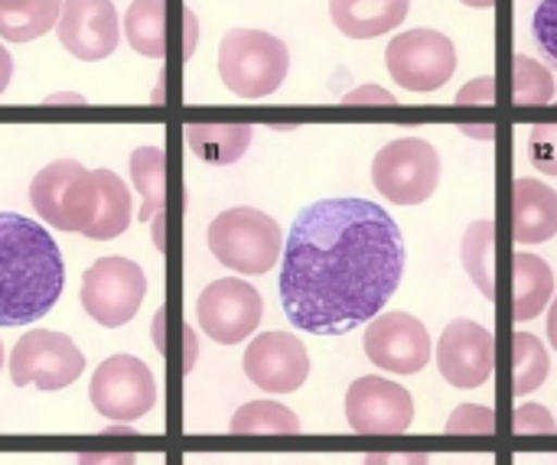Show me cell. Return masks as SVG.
I'll return each instance as SVG.
<instances>
[{
	"label": "cell",
	"instance_id": "6da1fadb",
	"mask_svg": "<svg viewBox=\"0 0 557 465\" xmlns=\"http://www.w3.org/2000/svg\"><path fill=\"white\" fill-rule=\"evenodd\" d=\"M405 274L395 218L369 199H323L304 209L281 257L287 319L313 336H346L372 323Z\"/></svg>",
	"mask_w": 557,
	"mask_h": 465
},
{
	"label": "cell",
	"instance_id": "7a4b0ae2",
	"mask_svg": "<svg viewBox=\"0 0 557 465\" xmlns=\"http://www.w3.org/2000/svg\"><path fill=\"white\" fill-rule=\"evenodd\" d=\"M29 202L55 231L111 241L131 228L127 183L111 169H85L78 160H52L29 183Z\"/></svg>",
	"mask_w": 557,
	"mask_h": 465
},
{
	"label": "cell",
	"instance_id": "3957f363",
	"mask_svg": "<svg viewBox=\"0 0 557 465\" xmlns=\"http://www.w3.org/2000/svg\"><path fill=\"white\" fill-rule=\"evenodd\" d=\"M62 287L65 264L55 238L26 215L0 212V326L42 319Z\"/></svg>",
	"mask_w": 557,
	"mask_h": 465
},
{
	"label": "cell",
	"instance_id": "277c9868",
	"mask_svg": "<svg viewBox=\"0 0 557 465\" xmlns=\"http://www.w3.org/2000/svg\"><path fill=\"white\" fill-rule=\"evenodd\" d=\"M209 251L215 254L219 264L238 274L258 277V274H268L281 261L284 231L261 209H251V205L225 209L209 225Z\"/></svg>",
	"mask_w": 557,
	"mask_h": 465
},
{
	"label": "cell",
	"instance_id": "5b68a950",
	"mask_svg": "<svg viewBox=\"0 0 557 465\" xmlns=\"http://www.w3.org/2000/svg\"><path fill=\"white\" fill-rule=\"evenodd\" d=\"M290 68L287 46L264 29H228L219 46V75L238 98H268Z\"/></svg>",
	"mask_w": 557,
	"mask_h": 465
},
{
	"label": "cell",
	"instance_id": "8992f818",
	"mask_svg": "<svg viewBox=\"0 0 557 465\" xmlns=\"http://www.w3.org/2000/svg\"><path fill=\"white\" fill-rule=\"evenodd\" d=\"M441 183V156L421 137L385 143L372 163V186L395 205H421Z\"/></svg>",
	"mask_w": 557,
	"mask_h": 465
},
{
	"label": "cell",
	"instance_id": "52a82bcc",
	"mask_svg": "<svg viewBox=\"0 0 557 465\" xmlns=\"http://www.w3.org/2000/svg\"><path fill=\"white\" fill-rule=\"evenodd\" d=\"M85 372V355L78 345L52 329H33L26 332L13 352H10V378L16 388H36V391H62L78 381Z\"/></svg>",
	"mask_w": 557,
	"mask_h": 465
},
{
	"label": "cell",
	"instance_id": "ba28073f",
	"mask_svg": "<svg viewBox=\"0 0 557 465\" xmlns=\"http://www.w3.org/2000/svg\"><path fill=\"white\" fill-rule=\"evenodd\" d=\"M147 277L127 257H101L82 277V306L104 329L131 323L144 303Z\"/></svg>",
	"mask_w": 557,
	"mask_h": 465
},
{
	"label": "cell",
	"instance_id": "9c48e42d",
	"mask_svg": "<svg viewBox=\"0 0 557 465\" xmlns=\"http://www.w3.org/2000/svg\"><path fill=\"white\" fill-rule=\"evenodd\" d=\"M91 407L117 424H134L157 404V381L153 372L134 355H111L104 359L88 385Z\"/></svg>",
	"mask_w": 557,
	"mask_h": 465
},
{
	"label": "cell",
	"instance_id": "30bf717a",
	"mask_svg": "<svg viewBox=\"0 0 557 465\" xmlns=\"http://www.w3.org/2000/svg\"><path fill=\"white\" fill-rule=\"evenodd\" d=\"M392 78L408 91H437L454 78L457 46L437 29H408L385 49Z\"/></svg>",
	"mask_w": 557,
	"mask_h": 465
},
{
	"label": "cell",
	"instance_id": "8fae6325",
	"mask_svg": "<svg viewBox=\"0 0 557 465\" xmlns=\"http://www.w3.org/2000/svg\"><path fill=\"white\" fill-rule=\"evenodd\" d=\"M264 316L261 293L235 277L209 284L196 300V319L202 332L219 345H238L245 342Z\"/></svg>",
	"mask_w": 557,
	"mask_h": 465
},
{
	"label": "cell",
	"instance_id": "7c38bea8",
	"mask_svg": "<svg viewBox=\"0 0 557 465\" xmlns=\"http://www.w3.org/2000/svg\"><path fill=\"white\" fill-rule=\"evenodd\" d=\"M414 420V401L408 388L388 378H356L346 391V424L362 437H395Z\"/></svg>",
	"mask_w": 557,
	"mask_h": 465
},
{
	"label": "cell",
	"instance_id": "4fadbf2b",
	"mask_svg": "<svg viewBox=\"0 0 557 465\" xmlns=\"http://www.w3.org/2000/svg\"><path fill=\"white\" fill-rule=\"evenodd\" d=\"M366 355L392 375H418L431 359V336L411 313H379L366 329Z\"/></svg>",
	"mask_w": 557,
	"mask_h": 465
},
{
	"label": "cell",
	"instance_id": "5bb4252c",
	"mask_svg": "<svg viewBox=\"0 0 557 465\" xmlns=\"http://www.w3.org/2000/svg\"><path fill=\"white\" fill-rule=\"evenodd\" d=\"M437 368L447 385L470 391L493 378L496 368V339L486 326L473 319H454L437 345Z\"/></svg>",
	"mask_w": 557,
	"mask_h": 465
},
{
	"label": "cell",
	"instance_id": "9a60e30c",
	"mask_svg": "<svg viewBox=\"0 0 557 465\" xmlns=\"http://www.w3.org/2000/svg\"><path fill=\"white\" fill-rule=\"evenodd\" d=\"M245 375L258 391L294 394L310 375L307 345L290 332H264L245 349Z\"/></svg>",
	"mask_w": 557,
	"mask_h": 465
},
{
	"label": "cell",
	"instance_id": "2e32d148",
	"mask_svg": "<svg viewBox=\"0 0 557 465\" xmlns=\"http://www.w3.org/2000/svg\"><path fill=\"white\" fill-rule=\"evenodd\" d=\"M59 42L82 62L108 59L117 49L121 26L111 0H62L55 23Z\"/></svg>",
	"mask_w": 557,
	"mask_h": 465
},
{
	"label": "cell",
	"instance_id": "e0dca14e",
	"mask_svg": "<svg viewBox=\"0 0 557 465\" xmlns=\"http://www.w3.org/2000/svg\"><path fill=\"white\" fill-rule=\"evenodd\" d=\"M512 231L519 244H542L557 235V192L539 179L512 183Z\"/></svg>",
	"mask_w": 557,
	"mask_h": 465
},
{
	"label": "cell",
	"instance_id": "ac0fdd59",
	"mask_svg": "<svg viewBox=\"0 0 557 465\" xmlns=\"http://www.w3.org/2000/svg\"><path fill=\"white\" fill-rule=\"evenodd\" d=\"M411 0H330V16L352 39H375L405 23Z\"/></svg>",
	"mask_w": 557,
	"mask_h": 465
},
{
	"label": "cell",
	"instance_id": "d6986e66",
	"mask_svg": "<svg viewBox=\"0 0 557 465\" xmlns=\"http://www.w3.org/2000/svg\"><path fill=\"white\" fill-rule=\"evenodd\" d=\"M512 284H516V297H512L516 323H529V319L542 316L548 300L555 297V274L539 254H525V251L516 254Z\"/></svg>",
	"mask_w": 557,
	"mask_h": 465
},
{
	"label": "cell",
	"instance_id": "ffe728a7",
	"mask_svg": "<svg viewBox=\"0 0 557 465\" xmlns=\"http://www.w3.org/2000/svg\"><path fill=\"white\" fill-rule=\"evenodd\" d=\"M251 134H255L251 124H189L186 143L202 163L228 166L242 160V153L251 143Z\"/></svg>",
	"mask_w": 557,
	"mask_h": 465
},
{
	"label": "cell",
	"instance_id": "44dd1931",
	"mask_svg": "<svg viewBox=\"0 0 557 465\" xmlns=\"http://www.w3.org/2000/svg\"><path fill=\"white\" fill-rule=\"evenodd\" d=\"M62 0H0V39L29 42L59 23Z\"/></svg>",
	"mask_w": 557,
	"mask_h": 465
},
{
	"label": "cell",
	"instance_id": "7402d4cb",
	"mask_svg": "<svg viewBox=\"0 0 557 465\" xmlns=\"http://www.w3.org/2000/svg\"><path fill=\"white\" fill-rule=\"evenodd\" d=\"M124 33L134 52L147 59L166 55V0H134L124 13Z\"/></svg>",
	"mask_w": 557,
	"mask_h": 465
},
{
	"label": "cell",
	"instance_id": "603a6c76",
	"mask_svg": "<svg viewBox=\"0 0 557 465\" xmlns=\"http://www.w3.org/2000/svg\"><path fill=\"white\" fill-rule=\"evenodd\" d=\"M228 430L238 437H294L300 433V420L277 401H251L235 411Z\"/></svg>",
	"mask_w": 557,
	"mask_h": 465
},
{
	"label": "cell",
	"instance_id": "cb8c5ba5",
	"mask_svg": "<svg viewBox=\"0 0 557 465\" xmlns=\"http://www.w3.org/2000/svg\"><path fill=\"white\" fill-rule=\"evenodd\" d=\"M131 176L144 196L140 205V222H150L153 215L163 212L166 202V156L160 147H137L131 153Z\"/></svg>",
	"mask_w": 557,
	"mask_h": 465
},
{
	"label": "cell",
	"instance_id": "d4e9b609",
	"mask_svg": "<svg viewBox=\"0 0 557 465\" xmlns=\"http://www.w3.org/2000/svg\"><path fill=\"white\" fill-rule=\"evenodd\" d=\"M496 225L490 218L473 222L463 238V264L470 280L483 290L486 300H496V271H493V244H496Z\"/></svg>",
	"mask_w": 557,
	"mask_h": 465
},
{
	"label": "cell",
	"instance_id": "484cf974",
	"mask_svg": "<svg viewBox=\"0 0 557 465\" xmlns=\"http://www.w3.org/2000/svg\"><path fill=\"white\" fill-rule=\"evenodd\" d=\"M512 355H516V398H525L532 391H539L552 372V359H548V349L542 345L539 336L532 332H516L512 336Z\"/></svg>",
	"mask_w": 557,
	"mask_h": 465
},
{
	"label": "cell",
	"instance_id": "4316f807",
	"mask_svg": "<svg viewBox=\"0 0 557 465\" xmlns=\"http://www.w3.org/2000/svg\"><path fill=\"white\" fill-rule=\"evenodd\" d=\"M516 104H548L555 98V78L552 72L529 59V55H516Z\"/></svg>",
	"mask_w": 557,
	"mask_h": 465
},
{
	"label": "cell",
	"instance_id": "83f0119b",
	"mask_svg": "<svg viewBox=\"0 0 557 465\" xmlns=\"http://www.w3.org/2000/svg\"><path fill=\"white\" fill-rule=\"evenodd\" d=\"M447 433L457 437H490L496 433V414L493 407H480V404H460L454 407L450 420H447Z\"/></svg>",
	"mask_w": 557,
	"mask_h": 465
},
{
	"label": "cell",
	"instance_id": "f1b7e54d",
	"mask_svg": "<svg viewBox=\"0 0 557 465\" xmlns=\"http://www.w3.org/2000/svg\"><path fill=\"white\" fill-rule=\"evenodd\" d=\"M529 153L532 163L545 173L557 176V124H539L529 134Z\"/></svg>",
	"mask_w": 557,
	"mask_h": 465
},
{
	"label": "cell",
	"instance_id": "f546056e",
	"mask_svg": "<svg viewBox=\"0 0 557 465\" xmlns=\"http://www.w3.org/2000/svg\"><path fill=\"white\" fill-rule=\"evenodd\" d=\"M532 33L535 42L542 49V55L557 68V0H542L532 20Z\"/></svg>",
	"mask_w": 557,
	"mask_h": 465
},
{
	"label": "cell",
	"instance_id": "4dcf8cb0",
	"mask_svg": "<svg viewBox=\"0 0 557 465\" xmlns=\"http://www.w3.org/2000/svg\"><path fill=\"white\" fill-rule=\"evenodd\" d=\"M512 430L519 437H542V433H555L557 420L542 404H522L512 417Z\"/></svg>",
	"mask_w": 557,
	"mask_h": 465
},
{
	"label": "cell",
	"instance_id": "1f68e13d",
	"mask_svg": "<svg viewBox=\"0 0 557 465\" xmlns=\"http://www.w3.org/2000/svg\"><path fill=\"white\" fill-rule=\"evenodd\" d=\"M343 104H395V98L385 91V88H375V85H362L356 91H349L343 98Z\"/></svg>",
	"mask_w": 557,
	"mask_h": 465
},
{
	"label": "cell",
	"instance_id": "d6a6232c",
	"mask_svg": "<svg viewBox=\"0 0 557 465\" xmlns=\"http://www.w3.org/2000/svg\"><path fill=\"white\" fill-rule=\"evenodd\" d=\"M366 465H431L428 453H375L366 456Z\"/></svg>",
	"mask_w": 557,
	"mask_h": 465
},
{
	"label": "cell",
	"instance_id": "836d02e7",
	"mask_svg": "<svg viewBox=\"0 0 557 465\" xmlns=\"http://www.w3.org/2000/svg\"><path fill=\"white\" fill-rule=\"evenodd\" d=\"M78 465H137L134 453H82Z\"/></svg>",
	"mask_w": 557,
	"mask_h": 465
},
{
	"label": "cell",
	"instance_id": "e575fe53",
	"mask_svg": "<svg viewBox=\"0 0 557 465\" xmlns=\"http://www.w3.org/2000/svg\"><path fill=\"white\" fill-rule=\"evenodd\" d=\"M10 75H13V59H10V52L0 46V95H3L7 85H10Z\"/></svg>",
	"mask_w": 557,
	"mask_h": 465
},
{
	"label": "cell",
	"instance_id": "d590c367",
	"mask_svg": "<svg viewBox=\"0 0 557 465\" xmlns=\"http://www.w3.org/2000/svg\"><path fill=\"white\" fill-rule=\"evenodd\" d=\"M548 339H552V345H555L557 352V297L555 303H552V313H548Z\"/></svg>",
	"mask_w": 557,
	"mask_h": 465
},
{
	"label": "cell",
	"instance_id": "8d00e7d4",
	"mask_svg": "<svg viewBox=\"0 0 557 465\" xmlns=\"http://www.w3.org/2000/svg\"><path fill=\"white\" fill-rule=\"evenodd\" d=\"M59 101H72V104H85V98H78V95H49V98H46V104H59Z\"/></svg>",
	"mask_w": 557,
	"mask_h": 465
},
{
	"label": "cell",
	"instance_id": "74e56055",
	"mask_svg": "<svg viewBox=\"0 0 557 465\" xmlns=\"http://www.w3.org/2000/svg\"><path fill=\"white\" fill-rule=\"evenodd\" d=\"M463 3H467V7H480V10H490V7H493L496 0H463Z\"/></svg>",
	"mask_w": 557,
	"mask_h": 465
},
{
	"label": "cell",
	"instance_id": "f35d334b",
	"mask_svg": "<svg viewBox=\"0 0 557 465\" xmlns=\"http://www.w3.org/2000/svg\"><path fill=\"white\" fill-rule=\"evenodd\" d=\"M0 368H3V345H0Z\"/></svg>",
	"mask_w": 557,
	"mask_h": 465
}]
</instances>
